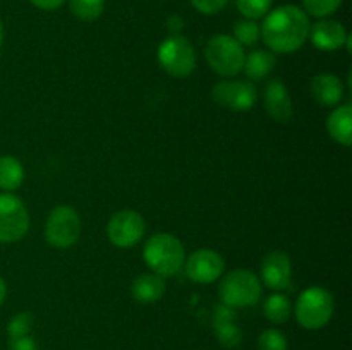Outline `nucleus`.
Here are the masks:
<instances>
[{"instance_id": "obj_1", "label": "nucleus", "mask_w": 352, "mask_h": 350, "mask_svg": "<svg viewBox=\"0 0 352 350\" xmlns=\"http://www.w3.org/2000/svg\"><path fill=\"white\" fill-rule=\"evenodd\" d=\"M309 16L296 5H282L267 14L261 24V38L275 54H292L309 36Z\"/></svg>"}, {"instance_id": "obj_2", "label": "nucleus", "mask_w": 352, "mask_h": 350, "mask_svg": "<svg viewBox=\"0 0 352 350\" xmlns=\"http://www.w3.org/2000/svg\"><path fill=\"white\" fill-rule=\"evenodd\" d=\"M143 259L162 278L174 277L184 266L186 250L181 240L172 233H155L144 244Z\"/></svg>"}, {"instance_id": "obj_3", "label": "nucleus", "mask_w": 352, "mask_h": 350, "mask_svg": "<svg viewBox=\"0 0 352 350\" xmlns=\"http://www.w3.org/2000/svg\"><path fill=\"white\" fill-rule=\"evenodd\" d=\"M336 311L333 295L323 287H309L299 294L294 307L296 321L305 329H322Z\"/></svg>"}, {"instance_id": "obj_4", "label": "nucleus", "mask_w": 352, "mask_h": 350, "mask_svg": "<svg viewBox=\"0 0 352 350\" xmlns=\"http://www.w3.org/2000/svg\"><path fill=\"white\" fill-rule=\"evenodd\" d=\"M205 58L210 69L222 78H234L244 67V48L229 34H215L205 47Z\"/></svg>"}, {"instance_id": "obj_5", "label": "nucleus", "mask_w": 352, "mask_h": 350, "mask_svg": "<svg viewBox=\"0 0 352 350\" xmlns=\"http://www.w3.org/2000/svg\"><path fill=\"white\" fill-rule=\"evenodd\" d=\"M220 302L227 307H250L261 297V283L250 270H232L219 285Z\"/></svg>"}, {"instance_id": "obj_6", "label": "nucleus", "mask_w": 352, "mask_h": 350, "mask_svg": "<svg viewBox=\"0 0 352 350\" xmlns=\"http://www.w3.org/2000/svg\"><path fill=\"white\" fill-rule=\"evenodd\" d=\"M160 67L172 78H188L196 67V51L188 38L170 34L160 43L157 50Z\"/></svg>"}, {"instance_id": "obj_7", "label": "nucleus", "mask_w": 352, "mask_h": 350, "mask_svg": "<svg viewBox=\"0 0 352 350\" xmlns=\"http://www.w3.org/2000/svg\"><path fill=\"white\" fill-rule=\"evenodd\" d=\"M81 235V218L72 206H55L45 222V240L57 249H69Z\"/></svg>"}, {"instance_id": "obj_8", "label": "nucleus", "mask_w": 352, "mask_h": 350, "mask_svg": "<svg viewBox=\"0 0 352 350\" xmlns=\"http://www.w3.org/2000/svg\"><path fill=\"white\" fill-rule=\"evenodd\" d=\"M28 230H30V213L23 199L10 192L0 194V242H17L26 235Z\"/></svg>"}, {"instance_id": "obj_9", "label": "nucleus", "mask_w": 352, "mask_h": 350, "mask_svg": "<svg viewBox=\"0 0 352 350\" xmlns=\"http://www.w3.org/2000/svg\"><path fill=\"white\" fill-rule=\"evenodd\" d=\"M144 229L146 225L140 213L134 209H122L110 216L109 225H107V235L116 247L129 249L143 239Z\"/></svg>"}, {"instance_id": "obj_10", "label": "nucleus", "mask_w": 352, "mask_h": 350, "mask_svg": "<svg viewBox=\"0 0 352 350\" xmlns=\"http://www.w3.org/2000/svg\"><path fill=\"white\" fill-rule=\"evenodd\" d=\"M212 96L215 103L232 112H248L258 100L256 88L250 81H222L213 86Z\"/></svg>"}, {"instance_id": "obj_11", "label": "nucleus", "mask_w": 352, "mask_h": 350, "mask_svg": "<svg viewBox=\"0 0 352 350\" xmlns=\"http://www.w3.org/2000/svg\"><path fill=\"white\" fill-rule=\"evenodd\" d=\"M184 271L196 283L208 285L222 277L226 271V261L217 250L198 249L184 261Z\"/></svg>"}, {"instance_id": "obj_12", "label": "nucleus", "mask_w": 352, "mask_h": 350, "mask_svg": "<svg viewBox=\"0 0 352 350\" xmlns=\"http://www.w3.org/2000/svg\"><path fill=\"white\" fill-rule=\"evenodd\" d=\"M261 280L275 292L285 290L291 285L292 263L284 250H270L261 261Z\"/></svg>"}, {"instance_id": "obj_13", "label": "nucleus", "mask_w": 352, "mask_h": 350, "mask_svg": "<svg viewBox=\"0 0 352 350\" xmlns=\"http://www.w3.org/2000/svg\"><path fill=\"white\" fill-rule=\"evenodd\" d=\"M265 110L275 122L287 124L294 115V106H292L289 89L280 79H270L265 86L263 91Z\"/></svg>"}, {"instance_id": "obj_14", "label": "nucleus", "mask_w": 352, "mask_h": 350, "mask_svg": "<svg viewBox=\"0 0 352 350\" xmlns=\"http://www.w3.org/2000/svg\"><path fill=\"white\" fill-rule=\"evenodd\" d=\"M347 31L339 21L332 19H320L318 23L313 24L309 27V36L311 43L315 45L318 50L323 51H333L344 47L347 40Z\"/></svg>"}, {"instance_id": "obj_15", "label": "nucleus", "mask_w": 352, "mask_h": 350, "mask_svg": "<svg viewBox=\"0 0 352 350\" xmlns=\"http://www.w3.org/2000/svg\"><path fill=\"white\" fill-rule=\"evenodd\" d=\"M311 95L322 106H337L344 98V84L336 74L322 72L311 79Z\"/></svg>"}, {"instance_id": "obj_16", "label": "nucleus", "mask_w": 352, "mask_h": 350, "mask_svg": "<svg viewBox=\"0 0 352 350\" xmlns=\"http://www.w3.org/2000/svg\"><path fill=\"white\" fill-rule=\"evenodd\" d=\"M131 294L141 304H153L158 302L165 294V278L157 273H143L133 281Z\"/></svg>"}, {"instance_id": "obj_17", "label": "nucleus", "mask_w": 352, "mask_h": 350, "mask_svg": "<svg viewBox=\"0 0 352 350\" xmlns=\"http://www.w3.org/2000/svg\"><path fill=\"white\" fill-rule=\"evenodd\" d=\"M327 130L336 143L349 148L352 144V106L340 105L333 110L327 120Z\"/></svg>"}, {"instance_id": "obj_18", "label": "nucleus", "mask_w": 352, "mask_h": 350, "mask_svg": "<svg viewBox=\"0 0 352 350\" xmlns=\"http://www.w3.org/2000/svg\"><path fill=\"white\" fill-rule=\"evenodd\" d=\"M277 58L268 50H253L244 58L243 71L251 81H261L275 69Z\"/></svg>"}, {"instance_id": "obj_19", "label": "nucleus", "mask_w": 352, "mask_h": 350, "mask_svg": "<svg viewBox=\"0 0 352 350\" xmlns=\"http://www.w3.org/2000/svg\"><path fill=\"white\" fill-rule=\"evenodd\" d=\"M24 182V167L16 156H0V189L17 191Z\"/></svg>"}, {"instance_id": "obj_20", "label": "nucleus", "mask_w": 352, "mask_h": 350, "mask_svg": "<svg viewBox=\"0 0 352 350\" xmlns=\"http://www.w3.org/2000/svg\"><path fill=\"white\" fill-rule=\"evenodd\" d=\"M263 314L268 321H272L274 325H282V323H287L289 318L292 314V305L285 295L282 294H274L265 301L263 304Z\"/></svg>"}, {"instance_id": "obj_21", "label": "nucleus", "mask_w": 352, "mask_h": 350, "mask_svg": "<svg viewBox=\"0 0 352 350\" xmlns=\"http://www.w3.org/2000/svg\"><path fill=\"white\" fill-rule=\"evenodd\" d=\"M72 14L81 21H96L103 14L105 0H69Z\"/></svg>"}, {"instance_id": "obj_22", "label": "nucleus", "mask_w": 352, "mask_h": 350, "mask_svg": "<svg viewBox=\"0 0 352 350\" xmlns=\"http://www.w3.org/2000/svg\"><path fill=\"white\" fill-rule=\"evenodd\" d=\"M234 38H236L243 47H253V45H256L258 40L261 38V30L256 24V21L253 19L237 21L236 26H234Z\"/></svg>"}, {"instance_id": "obj_23", "label": "nucleus", "mask_w": 352, "mask_h": 350, "mask_svg": "<svg viewBox=\"0 0 352 350\" xmlns=\"http://www.w3.org/2000/svg\"><path fill=\"white\" fill-rule=\"evenodd\" d=\"M342 2L344 0H302V5H305V12L308 16L325 19V17L332 16L336 10H339Z\"/></svg>"}, {"instance_id": "obj_24", "label": "nucleus", "mask_w": 352, "mask_h": 350, "mask_svg": "<svg viewBox=\"0 0 352 350\" xmlns=\"http://www.w3.org/2000/svg\"><path fill=\"white\" fill-rule=\"evenodd\" d=\"M215 335L219 338L220 345L226 347V349H236L241 343V340H243V333H241L236 321L215 325Z\"/></svg>"}, {"instance_id": "obj_25", "label": "nucleus", "mask_w": 352, "mask_h": 350, "mask_svg": "<svg viewBox=\"0 0 352 350\" xmlns=\"http://www.w3.org/2000/svg\"><path fill=\"white\" fill-rule=\"evenodd\" d=\"M236 5L246 19L256 21L270 12L272 0H236Z\"/></svg>"}, {"instance_id": "obj_26", "label": "nucleus", "mask_w": 352, "mask_h": 350, "mask_svg": "<svg viewBox=\"0 0 352 350\" xmlns=\"http://www.w3.org/2000/svg\"><path fill=\"white\" fill-rule=\"evenodd\" d=\"M258 350H289L287 336L277 328H268L258 338Z\"/></svg>"}, {"instance_id": "obj_27", "label": "nucleus", "mask_w": 352, "mask_h": 350, "mask_svg": "<svg viewBox=\"0 0 352 350\" xmlns=\"http://www.w3.org/2000/svg\"><path fill=\"white\" fill-rule=\"evenodd\" d=\"M31 328H33V316L30 312H19L10 319L7 333L10 338H19V336L30 335Z\"/></svg>"}, {"instance_id": "obj_28", "label": "nucleus", "mask_w": 352, "mask_h": 350, "mask_svg": "<svg viewBox=\"0 0 352 350\" xmlns=\"http://www.w3.org/2000/svg\"><path fill=\"white\" fill-rule=\"evenodd\" d=\"M227 2H229V0H191L192 7H195L198 12L208 14V16L219 14L220 10L227 5Z\"/></svg>"}, {"instance_id": "obj_29", "label": "nucleus", "mask_w": 352, "mask_h": 350, "mask_svg": "<svg viewBox=\"0 0 352 350\" xmlns=\"http://www.w3.org/2000/svg\"><path fill=\"white\" fill-rule=\"evenodd\" d=\"M236 321V312L232 307H227V305L220 304L215 307V314H213V323L215 325H222V323Z\"/></svg>"}, {"instance_id": "obj_30", "label": "nucleus", "mask_w": 352, "mask_h": 350, "mask_svg": "<svg viewBox=\"0 0 352 350\" xmlns=\"http://www.w3.org/2000/svg\"><path fill=\"white\" fill-rule=\"evenodd\" d=\"M10 350H38L36 342L30 335L19 336V338H10Z\"/></svg>"}, {"instance_id": "obj_31", "label": "nucleus", "mask_w": 352, "mask_h": 350, "mask_svg": "<svg viewBox=\"0 0 352 350\" xmlns=\"http://www.w3.org/2000/svg\"><path fill=\"white\" fill-rule=\"evenodd\" d=\"M30 2L41 10H57L65 0H30Z\"/></svg>"}, {"instance_id": "obj_32", "label": "nucleus", "mask_w": 352, "mask_h": 350, "mask_svg": "<svg viewBox=\"0 0 352 350\" xmlns=\"http://www.w3.org/2000/svg\"><path fill=\"white\" fill-rule=\"evenodd\" d=\"M167 30L172 34H179V31L182 30V19L179 16H170L167 21Z\"/></svg>"}, {"instance_id": "obj_33", "label": "nucleus", "mask_w": 352, "mask_h": 350, "mask_svg": "<svg viewBox=\"0 0 352 350\" xmlns=\"http://www.w3.org/2000/svg\"><path fill=\"white\" fill-rule=\"evenodd\" d=\"M6 295H7V285L6 281H3V278L0 277V305H2L3 301H6Z\"/></svg>"}, {"instance_id": "obj_34", "label": "nucleus", "mask_w": 352, "mask_h": 350, "mask_svg": "<svg viewBox=\"0 0 352 350\" xmlns=\"http://www.w3.org/2000/svg\"><path fill=\"white\" fill-rule=\"evenodd\" d=\"M2 41H3V26H2V21H0V47H2Z\"/></svg>"}]
</instances>
